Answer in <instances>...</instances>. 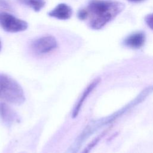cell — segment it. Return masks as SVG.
<instances>
[{
  "instance_id": "cell-1",
  "label": "cell",
  "mask_w": 153,
  "mask_h": 153,
  "mask_svg": "<svg viewBox=\"0 0 153 153\" xmlns=\"http://www.w3.org/2000/svg\"><path fill=\"white\" fill-rule=\"evenodd\" d=\"M124 8V5L116 1L93 0L86 10L89 25L93 29H100L114 19Z\"/></svg>"
},
{
  "instance_id": "cell-2",
  "label": "cell",
  "mask_w": 153,
  "mask_h": 153,
  "mask_svg": "<svg viewBox=\"0 0 153 153\" xmlns=\"http://www.w3.org/2000/svg\"><path fill=\"white\" fill-rule=\"evenodd\" d=\"M0 99L14 105H21L25 100L22 87L8 75L0 74Z\"/></svg>"
},
{
  "instance_id": "cell-3",
  "label": "cell",
  "mask_w": 153,
  "mask_h": 153,
  "mask_svg": "<svg viewBox=\"0 0 153 153\" xmlns=\"http://www.w3.org/2000/svg\"><path fill=\"white\" fill-rule=\"evenodd\" d=\"M0 26L4 30L13 33L22 32L27 28V22L5 12L0 13Z\"/></svg>"
},
{
  "instance_id": "cell-4",
  "label": "cell",
  "mask_w": 153,
  "mask_h": 153,
  "mask_svg": "<svg viewBox=\"0 0 153 153\" xmlns=\"http://www.w3.org/2000/svg\"><path fill=\"white\" fill-rule=\"evenodd\" d=\"M57 42L52 36H44L35 40L32 44V49L36 54L41 55L48 53L54 50Z\"/></svg>"
},
{
  "instance_id": "cell-5",
  "label": "cell",
  "mask_w": 153,
  "mask_h": 153,
  "mask_svg": "<svg viewBox=\"0 0 153 153\" xmlns=\"http://www.w3.org/2000/svg\"><path fill=\"white\" fill-rule=\"evenodd\" d=\"M100 81V78H96L94 81H93L85 88V89L83 91L82 94L80 96L79 99H78V100L76 103V104H75V106L73 109V111H72V117L73 118H76L77 117V115L79 113V111L81 109V107H82L84 102L86 100L87 97L90 94V93L94 89V88L98 85Z\"/></svg>"
},
{
  "instance_id": "cell-6",
  "label": "cell",
  "mask_w": 153,
  "mask_h": 153,
  "mask_svg": "<svg viewBox=\"0 0 153 153\" xmlns=\"http://www.w3.org/2000/svg\"><path fill=\"white\" fill-rule=\"evenodd\" d=\"M71 8L66 4H59L53 10L50 11L49 16L60 20H67L72 16Z\"/></svg>"
},
{
  "instance_id": "cell-7",
  "label": "cell",
  "mask_w": 153,
  "mask_h": 153,
  "mask_svg": "<svg viewBox=\"0 0 153 153\" xmlns=\"http://www.w3.org/2000/svg\"><path fill=\"white\" fill-rule=\"evenodd\" d=\"M145 41V36L143 32H136L127 37L124 40V44L127 47L139 48L144 44Z\"/></svg>"
},
{
  "instance_id": "cell-8",
  "label": "cell",
  "mask_w": 153,
  "mask_h": 153,
  "mask_svg": "<svg viewBox=\"0 0 153 153\" xmlns=\"http://www.w3.org/2000/svg\"><path fill=\"white\" fill-rule=\"evenodd\" d=\"M0 116L6 123L13 122L16 117L14 112L4 102H0Z\"/></svg>"
},
{
  "instance_id": "cell-9",
  "label": "cell",
  "mask_w": 153,
  "mask_h": 153,
  "mask_svg": "<svg viewBox=\"0 0 153 153\" xmlns=\"http://www.w3.org/2000/svg\"><path fill=\"white\" fill-rule=\"evenodd\" d=\"M21 3L27 5L32 7L35 11H40L45 5L44 0H18Z\"/></svg>"
},
{
  "instance_id": "cell-10",
  "label": "cell",
  "mask_w": 153,
  "mask_h": 153,
  "mask_svg": "<svg viewBox=\"0 0 153 153\" xmlns=\"http://www.w3.org/2000/svg\"><path fill=\"white\" fill-rule=\"evenodd\" d=\"M105 134V133H102L99 136H98L97 137H96L94 140H93L84 149V151L82 152V153H89L90 151L94 147V146L96 145V144L99 142V141L100 140V139L103 137V136Z\"/></svg>"
},
{
  "instance_id": "cell-11",
  "label": "cell",
  "mask_w": 153,
  "mask_h": 153,
  "mask_svg": "<svg viewBox=\"0 0 153 153\" xmlns=\"http://www.w3.org/2000/svg\"><path fill=\"white\" fill-rule=\"evenodd\" d=\"M145 21L147 25L153 30V13L146 15L145 17Z\"/></svg>"
},
{
  "instance_id": "cell-12",
  "label": "cell",
  "mask_w": 153,
  "mask_h": 153,
  "mask_svg": "<svg viewBox=\"0 0 153 153\" xmlns=\"http://www.w3.org/2000/svg\"><path fill=\"white\" fill-rule=\"evenodd\" d=\"M88 13L86 8L80 10L78 13V17L79 19L84 20L87 19Z\"/></svg>"
},
{
  "instance_id": "cell-13",
  "label": "cell",
  "mask_w": 153,
  "mask_h": 153,
  "mask_svg": "<svg viewBox=\"0 0 153 153\" xmlns=\"http://www.w3.org/2000/svg\"><path fill=\"white\" fill-rule=\"evenodd\" d=\"M0 6L4 7V8H9L8 4H7L6 2L4 0H0Z\"/></svg>"
},
{
  "instance_id": "cell-14",
  "label": "cell",
  "mask_w": 153,
  "mask_h": 153,
  "mask_svg": "<svg viewBox=\"0 0 153 153\" xmlns=\"http://www.w3.org/2000/svg\"><path fill=\"white\" fill-rule=\"evenodd\" d=\"M130 2H140V1H142L143 0H128Z\"/></svg>"
},
{
  "instance_id": "cell-15",
  "label": "cell",
  "mask_w": 153,
  "mask_h": 153,
  "mask_svg": "<svg viewBox=\"0 0 153 153\" xmlns=\"http://www.w3.org/2000/svg\"><path fill=\"white\" fill-rule=\"evenodd\" d=\"M1 47H2V45H1V41H0V51H1Z\"/></svg>"
}]
</instances>
